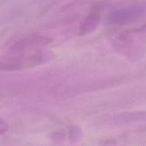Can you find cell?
Wrapping results in <instances>:
<instances>
[{
    "mask_svg": "<svg viewBox=\"0 0 146 146\" xmlns=\"http://www.w3.org/2000/svg\"><path fill=\"white\" fill-rule=\"evenodd\" d=\"M146 27V24L145 25H144V26H143V27H142V28H145Z\"/></svg>",
    "mask_w": 146,
    "mask_h": 146,
    "instance_id": "obj_3",
    "label": "cell"
},
{
    "mask_svg": "<svg viewBox=\"0 0 146 146\" xmlns=\"http://www.w3.org/2000/svg\"><path fill=\"white\" fill-rule=\"evenodd\" d=\"M100 17L101 14L99 10L94 9L92 12H91L86 18V20L82 22L80 28V34H86L94 29L100 20Z\"/></svg>",
    "mask_w": 146,
    "mask_h": 146,
    "instance_id": "obj_1",
    "label": "cell"
},
{
    "mask_svg": "<svg viewBox=\"0 0 146 146\" xmlns=\"http://www.w3.org/2000/svg\"><path fill=\"white\" fill-rule=\"evenodd\" d=\"M6 129H7V124L3 121L0 120V134L4 133Z\"/></svg>",
    "mask_w": 146,
    "mask_h": 146,
    "instance_id": "obj_2",
    "label": "cell"
}]
</instances>
